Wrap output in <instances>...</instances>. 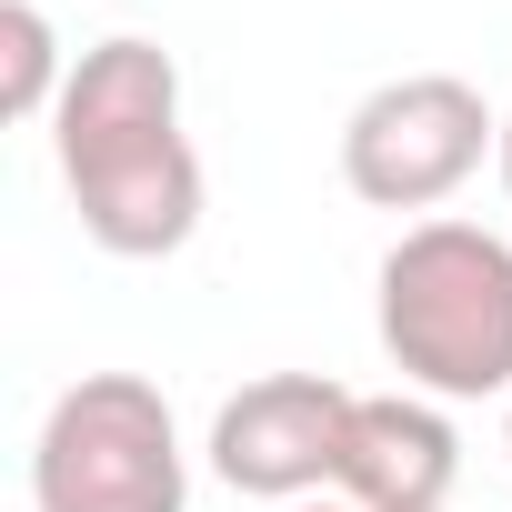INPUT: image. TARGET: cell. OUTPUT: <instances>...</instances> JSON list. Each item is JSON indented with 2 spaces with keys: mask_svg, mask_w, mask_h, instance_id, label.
Instances as JSON below:
<instances>
[{
  "mask_svg": "<svg viewBox=\"0 0 512 512\" xmlns=\"http://www.w3.org/2000/svg\"><path fill=\"white\" fill-rule=\"evenodd\" d=\"M61 191L111 262H171L201 231V151L181 131V61L141 31H111L71 61L51 111Z\"/></svg>",
  "mask_w": 512,
  "mask_h": 512,
  "instance_id": "cell-1",
  "label": "cell"
},
{
  "mask_svg": "<svg viewBox=\"0 0 512 512\" xmlns=\"http://www.w3.org/2000/svg\"><path fill=\"white\" fill-rule=\"evenodd\" d=\"M382 352L432 402L512 392V241L482 221H412L382 251Z\"/></svg>",
  "mask_w": 512,
  "mask_h": 512,
  "instance_id": "cell-2",
  "label": "cell"
},
{
  "mask_svg": "<svg viewBox=\"0 0 512 512\" xmlns=\"http://www.w3.org/2000/svg\"><path fill=\"white\" fill-rule=\"evenodd\" d=\"M31 502L41 512H181L191 462L161 382L141 372H81L31 442Z\"/></svg>",
  "mask_w": 512,
  "mask_h": 512,
  "instance_id": "cell-3",
  "label": "cell"
},
{
  "mask_svg": "<svg viewBox=\"0 0 512 512\" xmlns=\"http://www.w3.org/2000/svg\"><path fill=\"white\" fill-rule=\"evenodd\" d=\"M482 151H502V111L462 81V71H402L382 91L352 101L342 121V181L372 211H432L452 201Z\"/></svg>",
  "mask_w": 512,
  "mask_h": 512,
  "instance_id": "cell-4",
  "label": "cell"
},
{
  "mask_svg": "<svg viewBox=\"0 0 512 512\" xmlns=\"http://www.w3.org/2000/svg\"><path fill=\"white\" fill-rule=\"evenodd\" d=\"M342 432H352V392L322 372H262L211 412V472L251 502H312L342 472Z\"/></svg>",
  "mask_w": 512,
  "mask_h": 512,
  "instance_id": "cell-5",
  "label": "cell"
},
{
  "mask_svg": "<svg viewBox=\"0 0 512 512\" xmlns=\"http://www.w3.org/2000/svg\"><path fill=\"white\" fill-rule=\"evenodd\" d=\"M462 482V432L432 392H352V432H342V472L332 492L362 512H442Z\"/></svg>",
  "mask_w": 512,
  "mask_h": 512,
  "instance_id": "cell-6",
  "label": "cell"
},
{
  "mask_svg": "<svg viewBox=\"0 0 512 512\" xmlns=\"http://www.w3.org/2000/svg\"><path fill=\"white\" fill-rule=\"evenodd\" d=\"M71 91V61H61V31L41 0H0V121H41L61 111Z\"/></svg>",
  "mask_w": 512,
  "mask_h": 512,
  "instance_id": "cell-7",
  "label": "cell"
},
{
  "mask_svg": "<svg viewBox=\"0 0 512 512\" xmlns=\"http://www.w3.org/2000/svg\"><path fill=\"white\" fill-rule=\"evenodd\" d=\"M492 161H502V191H512V111H502V151Z\"/></svg>",
  "mask_w": 512,
  "mask_h": 512,
  "instance_id": "cell-8",
  "label": "cell"
},
{
  "mask_svg": "<svg viewBox=\"0 0 512 512\" xmlns=\"http://www.w3.org/2000/svg\"><path fill=\"white\" fill-rule=\"evenodd\" d=\"M292 512H362V502H342V492H332V502H292Z\"/></svg>",
  "mask_w": 512,
  "mask_h": 512,
  "instance_id": "cell-9",
  "label": "cell"
},
{
  "mask_svg": "<svg viewBox=\"0 0 512 512\" xmlns=\"http://www.w3.org/2000/svg\"><path fill=\"white\" fill-rule=\"evenodd\" d=\"M502 452H512V422H502Z\"/></svg>",
  "mask_w": 512,
  "mask_h": 512,
  "instance_id": "cell-10",
  "label": "cell"
}]
</instances>
